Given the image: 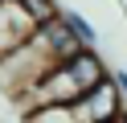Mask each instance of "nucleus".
<instances>
[{"instance_id": "obj_2", "label": "nucleus", "mask_w": 127, "mask_h": 123, "mask_svg": "<svg viewBox=\"0 0 127 123\" xmlns=\"http://www.w3.org/2000/svg\"><path fill=\"white\" fill-rule=\"evenodd\" d=\"M53 66H58V57L45 49V41L37 37V29H33V37H29L25 45L12 49V53L0 62V90H4V94L17 103V98L25 94L33 82H41L45 74L53 70Z\"/></svg>"}, {"instance_id": "obj_6", "label": "nucleus", "mask_w": 127, "mask_h": 123, "mask_svg": "<svg viewBox=\"0 0 127 123\" xmlns=\"http://www.w3.org/2000/svg\"><path fill=\"white\" fill-rule=\"evenodd\" d=\"M25 123H78L74 107H37V111H25Z\"/></svg>"}, {"instance_id": "obj_3", "label": "nucleus", "mask_w": 127, "mask_h": 123, "mask_svg": "<svg viewBox=\"0 0 127 123\" xmlns=\"http://www.w3.org/2000/svg\"><path fill=\"white\" fill-rule=\"evenodd\" d=\"M119 111H127V103H123V94H119V86H115L111 74L74 103V119L78 123H111Z\"/></svg>"}, {"instance_id": "obj_4", "label": "nucleus", "mask_w": 127, "mask_h": 123, "mask_svg": "<svg viewBox=\"0 0 127 123\" xmlns=\"http://www.w3.org/2000/svg\"><path fill=\"white\" fill-rule=\"evenodd\" d=\"M37 21L25 12V4L21 0H0V62L12 53V49H21L29 37H33Z\"/></svg>"}, {"instance_id": "obj_9", "label": "nucleus", "mask_w": 127, "mask_h": 123, "mask_svg": "<svg viewBox=\"0 0 127 123\" xmlns=\"http://www.w3.org/2000/svg\"><path fill=\"white\" fill-rule=\"evenodd\" d=\"M111 123H127V111H119V115H115V119H111Z\"/></svg>"}, {"instance_id": "obj_8", "label": "nucleus", "mask_w": 127, "mask_h": 123, "mask_svg": "<svg viewBox=\"0 0 127 123\" xmlns=\"http://www.w3.org/2000/svg\"><path fill=\"white\" fill-rule=\"evenodd\" d=\"M111 78H115V86H119V94L127 98V70H111Z\"/></svg>"}, {"instance_id": "obj_1", "label": "nucleus", "mask_w": 127, "mask_h": 123, "mask_svg": "<svg viewBox=\"0 0 127 123\" xmlns=\"http://www.w3.org/2000/svg\"><path fill=\"white\" fill-rule=\"evenodd\" d=\"M107 74L111 70H107V62L98 57V49H78L74 57L58 62L41 82H33V86L17 98V107H21V111H37V107H74L78 98H82L90 86H98Z\"/></svg>"}, {"instance_id": "obj_5", "label": "nucleus", "mask_w": 127, "mask_h": 123, "mask_svg": "<svg viewBox=\"0 0 127 123\" xmlns=\"http://www.w3.org/2000/svg\"><path fill=\"white\" fill-rule=\"evenodd\" d=\"M62 21H66L70 29H74V37L82 41V49H94V45H98V29H94V25L86 21V16L78 12V8H62Z\"/></svg>"}, {"instance_id": "obj_7", "label": "nucleus", "mask_w": 127, "mask_h": 123, "mask_svg": "<svg viewBox=\"0 0 127 123\" xmlns=\"http://www.w3.org/2000/svg\"><path fill=\"white\" fill-rule=\"evenodd\" d=\"M21 4H25V12L33 16L37 25H45V21H53V16L62 12V4H58V0H21Z\"/></svg>"}]
</instances>
